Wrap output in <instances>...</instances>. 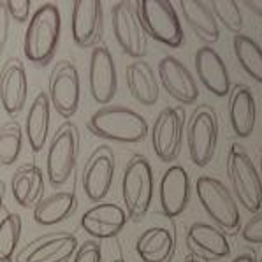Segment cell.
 <instances>
[{"label":"cell","mask_w":262,"mask_h":262,"mask_svg":"<svg viewBox=\"0 0 262 262\" xmlns=\"http://www.w3.org/2000/svg\"><path fill=\"white\" fill-rule=\"evenodd\" d=\"M62 32V18L56 4H42L28 21L23 37V53L34 66L44 67L53 60Z\"/></svg>","instance_id":"cell-1"},{"label":"cell","mask_w":262,"mask_h":262,"mask_svg":"<svg viewBox=\"0 0 262 262\" xmlns=\"http://www.w3.org/2000/svg\"><path fill=\"white\" fill-rule=\"evenodd\" d=\"M88 130L100 139L141 143L148 136V122L138 111L123 106H104L88 120Z\"/></svg>","instance_id":"cell-2"},{"label":"cell","mask_w":262,"mask_h":262,"mask_svg":"<svg viewBox=\"0 0 262 262\" xmlns=\"http://www.w3.org/2000/svg\"><path fill=\"white\" fill-rule=\"evenodd\" d=\"M225 171L237 203L247 211L257 213L262 209V178L253 160L241 143H232L227 150Z\"/></svg>","instance_id":"cell-3"},{"label":"cell","mask_w":262,"mask_h":262,"mask_svg":"<svg viewBox=\"0 0 262 262\" xmlns=\"http://www.w3.org/2000/svg\"><path fill=\"white\" fill-rule=\"evenodd\" d=\"M195 192L201 206L215 225L225 234L236 236L241 231V216L232 192L213 176H199L195 181Z\"/></svg>","instance_id":"cell-4"},{"label":"cell","mask_w":262,"mask_h":262,"mask_svg":"<svg viewBox=\"0 0 262 262\" xmlns=\"http://www.w3.org/2000/svg\"><path fill=\"white\" fill-rule=\"evenodd\" d=\"M122 197L127 219L141 222L146 216L153 201V171L144 155L130 157L122 178Z\"/></svg>","instance_id":"cell-5"},{"label":"cell","mask_w":262,"mask_h":262,"mask_svg":"<svg viewBox=\"0 0 262 262\" xmlns=\"http://www.w3.org/2000/svg\"><path fill=\"white\" fill-rule=\"evenodd\" d=\"M136 11L148 37L167 48L183 44V28L172 2L169 0H139Z\"/></svg>","instance_id":"cell-6"},{"label":"cell","mask_w":262,"mask_h":262,"mask_svg":"<svg viewBox=\"0 0 262 262\" xmlns=\"http://www.w3.org/2000/svg\"><path fill=\"white\" fill-rule=\"evenodd\" d=\"M79 153V130L72 122H63L51 138L46 157V174L51 187L60 188L71 180Z\"/></svg>","instance_id":"cell-7"},{"label":"cell","mask_w":262,"mask_h":262,"mask_svg":"<svg viewBox=\"0 0 262 262\" xmlns=\"http://www.w3.org/2000/svg\"><path fill=\"white\" fill-rule=\"evenodd\" d=\"M187 144L190 160L197 167H206L219 144V118L213 107L197 106L187 123Z\"/></svg>","instance_id":"cell-8"},{"label":"cell","mask_w":262,"mask_h":262,"mask_svg":"<svg viewBox=\"0 0 262 262\" xmlns=\"http://www.w3.org/2000/svg\"><path fill=\"white\" fill-rule=\"evenodd\" d=\"M113 34L125 55L143 60L148 53V35L136 11V2H116L111 9Z\"/></svg>","instance_id":"cell-9"},{"label":"cell","mask_w":262,"mask_h":262,"mask_svg":"<svg viewBox=\"0 0 262 262\" xmlns=\"http://www.w3.org/2000/svg\"><path fill=\"white\" fill-rule=\"evenodd\" d=\"M48 97L51 106L63 118H72L79 107L81 83L78 67L71 60H60L48 79Z\"/></svg>","instance_id":"cell-10"},{"label":"cell","mask_w":262,"mask_h":262,"mask_svg":"<svg viewBox=\"0 0 262 262\" xmlns=\"http://www.w3.org/2000/svg\"><path fill=\"white\" fill-rule=\"evenodd\" d=\"M187 115L181 106L164 107L151 127V146L162 162H172L180 157Z\"/></svg>","instance_id":"cell-11"},{"label":"cell","mask_w":262,"mask_h":262,"mask_svg":"<svg viewBox=\"0 0 262 262\" xmlns=\"http://www.w3.org/2000/svg\"><path fill=\"white\" fill-rule=\"evenodd\" d=\"M115 153L110 146H99L92 151L81 172L83 192L92 203H100L110 193L115 180Z\"/></svg>","instance_id":"cell-12"},{"label":"cell","mask_w":262,"mask_h":262,"mask_svg":"<svg viewBox=\"0 0 262 262\" xmlns=\"http://www.w3.org/2000/svg\"><path fill=\"white\" fill-rule=\"evenodd\" d=\"M78 250V239L69 232H51L32 239L16 253V262H67Z\"/></svg>","instance_id":"cell-13"},{"label":"cell","mask_w":262,"mask_h":262,"mask_svg":"<svg viewBox=\"0 0 262 262\" xmlns=\"http://www.w3.org/2000/svg\"><path fill=\"white\" fill-rule=\"evenodd\" d=\"M88 84L90 94L97 104H110L118 90V76L111 51L107 46L99 44L92 50L90 67H88Z\"/></svg>","instance_id":"cell-14"},{"label":"cell","mask_w":262,"mask_h":262,"mask_svg":"<svg viewBox=\"0 0 262 262\" xmlns=\"http://www.w3.org/2000/svg\"><path fill=\"white\" fill-rule=\"evenodd\" d=\"M71 30L78 48L99 46L104 32V11L99 0H78L72 4Z\"/></svg>","instance_id":"cell-15"},{"label":"cell","mask_w":262,"mask_h":262,"mask_svg":"<svg viewBox=\"0 0 262 262\" xmlns=\"http://www.w3.org/2000/svg\"><path fill=\"white\" fill-rule=\"evenodd\" d=\"M185 243L190 255L204 262L220 260L231 255V245L225 232H222L216 225L204 222H195L188 227Z\"/></svg>","instance_id":"cell-16"},{"label":"cell","mask_w":262,"mask_h":262,"mask_svg":"<svg viewBox=\"0 0 262 262\" xmlns=\"http://www.w3.org/2000/svg\"><path fill=\"white\" fill-rule=\"evenodd\" d=\"M28 99V78L19 58H9L0 71V104L4 111L16 118Z\"/></svg>","instance_id":"cell-17"},{"label":"cell","mask_w":262,"mask_h":262,"mask_svg":"<svg viewBox=\"0 0 262 262\" xmlns=\"http://www.w3.org/2000/svg\"><path fill=\"white\" fill-rule=\"evenodd\" d=\"M190 176L187 169L181 166H171L162 174L159 185V199L160 209L164 216L167 219H176L187 209L188 201H190Z\"/></svg>","instance_id":"cell-18"},{"label":"cell","mask_w":262,"mask_h":262,"mask_svg":"<svg viewBox=\"0 0 262 262\" xmlns=\"http://www.w3.org/2000/svg\"><path fill=\"white\" fill-rule=\"evenodd\" d=\"M159 79L162 83L164 90L167 92L176 102L180 104H193L199 97V88L190 74V71L187 69L181 60L176 56H164L159 62Z\"/></svg>","instance_id":"cell-19"},{"label":"cell","mask_w":262,"mask_h":262,"mask_svg":"<svg viewBox=\"0 0 262 262\" xmlns=\"http://www.w3.org/2000/svg\"><path fill=\"white\" fill-rule=\"evenodd\" d=\"M127 213L115 203H99L83 213L81 227L95 239H110L118 236L127 224Z\"/></svg>","instance_id":"cell-20"},{"label":"cell","mask_w":262,"mask_h":262,"mask_svg":"<svg viewBox=\"0 0 262 262\" xmlns=\"http://www.w3.org/2000/svg\"><path fill=\"white\" fill-rule=\"evenodd\" d=\"M193 63H195V72L201 83L209 94L216 97L229 95L232 86L231 78H229L227 66L219 55V51H215L211 46L199 48L193 56Z\"/></svg>","instance_id":"cell-21"},{"label":"cell","mask_w":262,"mask_h":262,"mask_svg":"<svg viewBox=\"0 0 262 262\" xmlns=\"http://www.w3.org/2000/svg\"><path fill=\"white\" fill-rule=\"evenodd\" d=\"M229 123L237 138H250L257 122V106L252 90L243 83H236L229 92Z\"/></svg>","instance_id":"cell-22"},{"label":"cell","mask_w":262,"mask_h":262,"mask_svg":"<svg viewBox=\"0 0 262 262\" xmlns=\"http://www.w3.org/2000/svg\"><path fill=\"white\" fill-rule=\"evenodd\" d=\"M125 81L130 95L143 106H153L157 104L160 95L159 90V79L151 66L144 60H134L128 63L125 69Z\"/></svg>","instance_id":"cell-23"},{"label":"cell","mask_w":262,"mask_h":262,"mask_svg":"<svg viewBox=\"0 0 262 262\" xmlns=\"http://www.w3.org/2000/svg\"><path fill=\"white\" fill-rule=\"evenodd\" d=\"M181 13L187 23L190 25L193 34L201 39L206 46L220 41V28L219 21L215 19L209 2L203 0H181Z\"/></svg>","instance_id":"cell-24"},{"label":"cell","mask_w":262,"mask_h":262,"mask_svg":"<svg viewBox=\"0 0 262 262\" xmlns=\"http://www.w3.org/2000/svg\"><path fill=\"white\" fill-rule=\"evenodd\" d=\"M176 239L166 227H150L136 241V252L143 262H171Z\"/></svg>","instance_id":"cell-25"},{"label":"cell","mask_w":262,"mask_h":262,"mask_svg":"<svg viewBox=\"0 0 262 262\" xmlns=\"http://www.w3.org/2000/svg\"><path fill=\"white\" fill-rule=\"evenodd\" d=\"M14 201L21 208H34L44 195L42 171L34 164H25L18 167L11 181Z\"/></svg>","instance_id":"cell-26"},{"label":"cell","mask_w":262,"mask_h":262,"mask_svg":"<svg viewBox=\"0 0 262 262\" xmlns=\"http://www.w3.org/2000/svg\"><path fill=\"white\" fill-rule=\"evenodd\" d=\"M78 209V197L71 190H60L42 197L34 206V220L39 225L51 227L67 220Z\"/></svg>","instance_id":"cell-27"},{"label":"cell","mask_w":262,"mask_h":262,"mask_svg":"<svg viewBox=\"0 0 262 262\" xmlns=\"http://www.w3.org/2000/svg\"><path fill=\"white\" fill-rule=\"evenodd\" d=\"M50 97L48 92H39L32 100L25 120V134L28 139V146L32 151H41L46 144L48 132H50Z\"/></svg>","instance_id":"cell-28"},{"label":"cell","mask_w":262,"mask_h":262,"mask_svg":"<svg viewBox=\"0 0 262 262\" xmlns=\"http://www.w3.org/2000/svg\"><path fill=\"white\" fill-rule=\"evenodd\" d=\"M232 48L241 69L262 84V48L255 39L247 34H237L232 37Z\"/></svg>","instance_id":"cell-29"},{"label":"cell","mask_w":262,"mask_h":262,"mask_svg":"<svg viewBox=\"0 0 262 262\" xmlns=\"http://www.w3.org/2000/svg\"><path fill=\"white\" fill-rule=\"evenodd\" d=\"M23 146V130L16 120L4 123L0 127V166H13L18 160Z\"/></svg>","instance_id":"cell-30"},{"label":"cell","mask_w":262,"mask_h":262,"mask_svg":"<svg viewBox=\"0 0 262 262\" xmlns=\"http://www.w3.org/2000/svg\"><path fill=\"white\" fill-rule=\"evenodd\" d=\"M21 216L9 213L0 220V262H11L21 237Z\"/></svg>","instance_id":"cell-31"},{"label":"cell","mask_w":262,"mask_h":262,"mask_svg":"<svg viewBox=\"0 0 262 262\" xmlns=\"http://www.w3.org/2000/svg\"><path fill=\"white\" fill-rule=\"evenodd\" d=\"M209 7L215 14L216 21H220L231 34L237 35L243 32L245 21L241 16L239 4L236 0H213L209 2Z\"/></svg>","instance_id":"cell-32"},{"label":"cell","mask_w":262,"mask_h":262,"mask_svg":"<svg viewBox=\"0 0 262 262\" xmlns=\"http://www.w3.org/2000/svg\"><path fill=\"white\" fill-rule=\"evenodd\" d=\"M241 236L247 243L262 245V209L253 213V216L241 229Z\"/></svg>","instance_id":"cell-33"},{"label":"cell","mask_w":262,"mask_h":262,"mask_svg":"<svg viewBox=\"0 0 262 262\" xmlns=\"http://www.w3.org/2000/svg\"><path fill=\"white\" fill-rule=\"evenodd\" d=\"M74 262H102V248L99 241L90 239L79 245L74 253Z\"/></svg>","instance_id":"cell-34"},{"label":"cell","mask_w":262,"mask_h":262,"mask_svg":"<svg viewBox=\"0 0 262 262\" xmlns=\"http://www.w3.org/2000/svg\"><path fill=\"white\" fill-rule=\"evenodd\" d=\"M30 7H32L30 0H7L6 2V9H7V13H9V18L18 23L28 21Z\"/></svg>","instance_id":"cell-35"},{"label":"cell","mask_w":262,"mask_h":262,"mask_svg":"<svg viewBox=\"0 0 262 262\" xmlns=\"http://www.w3.org/2000/svg\"><path fill=\"white\" fill-rule=\"evenodd\" d=\"M9 13L6 9V2H0V55L6 50L7 39H9Z\"/></svg>","instance_id":"cell-36"},{"label":"cell","mask_w":262,"mask_h":262,"mask_svg":"<svg viewBox=\"0 0 262 262\" xmlns=\"http://www.w3.org/2000/svg\"><path fill=\"white\" fill-rule=\"evenodd\" d=\"M231 262H257V255L253 250H245L239 255H236Z\"/></svg>","instance_id":"cell-37"},{"label":"cell","mask_w":262,"mask_h":262,"mask_svg":"<svg viewBox=\"0 0 262 262\" xmlns=\"http://www.w3.org/2000/svg\"><path fill=\"white\" fill-rule=\"evenodd\" d=\"M243 6H247L253 14L262 18V0H245Z\"/></svg>","instance_id":"cell-38"},{"label":"cell","mask_w":262,"mask_h":262,"mask_svg":"<svg viewBox=\"0 0 262 262\" xmlns=\"http://www.w3.org/2000/svg\"><path fill=\"white\" fill-rule=\"evenodd\" d=\"M183 262H204V260L197 259V257H193V255H188V257H187V259H185Z\"/></svg>","instance_id":"cell-39"},{"label":"cell","mask_w":262,"mask_h":262,"mask_svg":"<svg viewBox=\"0 0 262 262\" xmlns=\"http://www.w3.org/2000/svg\"><path fill=\"white\" fill-rule=\"evenodd\" d=\"M4 209V192H2V185H0V213Z\"/></svg>","instance_id":"cell-40"},{"label":"cell","mask_w":262,"mask_h":262,"mask_svg":"<svg viewBox=\"0 0 262 262\" xmlns=\"http://www.w3.org/2000/svg\"><path fill=\"white\" fill-rule=\"evenodd\" d=\"M259 155H260V176H262V144H260V151H259Z\"/></svg>","instance_id":"cell-41"},{"label":"cell","mask_w":262,"mask_h":262,"mask_svg":"<svg viewBox=\"0 0 262 262\" xmlns=\"http://www.w3.org/2000/svg\"><path fill=\"white\" fill-rule=\"evenodd\" d=\"M111 262H123V259H115V260H111Z\"/></svg>","instance_id":"cell-42"},{"label":"cell","mask_w":262,"mask_h":262,"mask_svg":"<svg viewBox=\"0 0 262 262\" xmlns=\"http://www.w3.org/2000/svg\"><path fill=\"white\" fill-rule=\"evenodd\" d=\"M260 262H262V255H260Z\"/></svg>","instance_id":"cell-43"}]
</instances>
